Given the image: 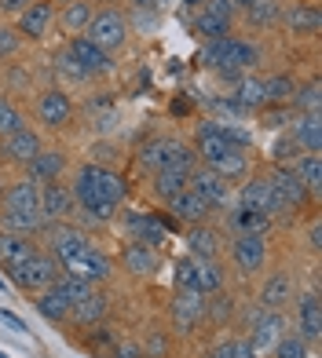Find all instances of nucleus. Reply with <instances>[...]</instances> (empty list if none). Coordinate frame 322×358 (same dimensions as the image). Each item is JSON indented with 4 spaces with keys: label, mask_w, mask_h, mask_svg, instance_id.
Masks as SVG:
<instances>
[{
    "label": "nucleus",
    "mask_w": 322,
    "mask_h": 358,
    "mask_svg": "<svg viewBox=\"0 0 322 358\" xmlns=\"http://www.w3.org/2000/svg\"><path fill=\"white\" fill-rule=\"evenodd\" d=\"M289 136H293L300 154H318L322 150V113H297L293 124H289Z\"/></svg>",
    "instance_id": "nucleus-28"
},
{
    "label": "nucleus",
    "mask_w": 322,
    "mask_h": 358,
    "mask_svg": "<svg viewBox=\"0 0 322 358\" xmlns=\"http://www.w3.org/2000/svg\"><path fill=\"white\" fill-rule=\"evenodd\" d=\"M22 52V37L15 34V26H8V22H0V62H8V59H15Z\"/></svg>",
    "instance_id": "nucleus-47"
},
{
    "label": "nucleus",
    "mask_w": 322,
    "mask_h": 358,
    "mask_svg": "<svg viewBox=\"0 0 322 358\" xmlns=\"http://www.w3.org/2000/svg\"><path fill=\"white\" fill-rule=\"evenodd\" d=\"M34 252H41V245L29 234L0 231V267H4V271H15L19 264H26Z\"/></svg>",
    "instance_id": "nucleus-26"
},
{
    "label": "nucleus",
    "mask_w": 322,
    "mask_h": 358,
    "mask_svg": "<svg viewBox=\"0 0 322 358\" xmlns=\"http://www.w3.org/2000/svg\"><path fill=\"white\" fill-rule=\"evenodd\" d=\"M231 259L241 274H260L267 264V241L264 234H234L231 241Z\"/></svg>",
    "instance_id": "nucleus-17"
},
{
    "label": "nucleus",
    "mask_w": 322,
    "mask_h": 358,
    "mask_svg": "<svg viewBox=\"0 0 322 358\" xmlns=\"http://www.w3.org/2000/svg\"><path fill=\"white\" fill-rule=\"evenodd\" d=\"M66 169H70L66 150H62V146H44V150L26 165V179H34L37 187H44V183L62 179V176H66Z\"/></svg>",
    "instance_id": "nucleus-22"
},
{
    "label": "nucleus",
    "mask_w": 322,
    "mask_h": 358,
    "mask_svg": "<svg viewBox=\"0 0 322 358\" xmlns=\"http://www.w3.org/2000/svg\"><path fill=\"white\" fill-rule=\"evenodd\" d=\"M139 351H143V358H165L169 355V336L161 333V329H150L147 344H143Z\"/></svg>",
    "instance_id": "nucleus-49"
},
{
    "label": "nucleus",
    "mask_w": 322,
    "mask_h": 358,
    "mask_svg": "<svg viewBox=\"0 0 322 358\" xmlns=\"http://www.w3.org/2000/svg\"><path fill=\"white\" fill-rule=\"evenodd\" d=\"M92 15H95L92 0H74V4H62V11L55 15V19H59V26L66 29L70 37H77V34H85V29H88Z\"/></svg>",
    "instance_id": "nucleus-34"
},
{
    "label": "nucleus",
    "mask_w": 322,
    "mask_h": 358,
    "mask_svg": "<svg viewBox=\"0 0 322 358\" xmlns=\"http://www.w3.org/2000/svg\"><path fill=\"white\" fill-rule=\"evenodd\" d=\"M172 113H176V117H187V113H190V103L187 99H172V106H169Z\"/></svg>",
    "instance_id": "nucleus-56"
},
{
    "label": "nucleus",
    "mask_w": 322,
    "mask_h": 358,
    "mask_svg": "<svg viewBox=\"0 0 322 358\" xmlns=\"http://www.w3.org/2000/svg\"><path fill=\"white\" fill-rule=\"evenodd\" d=\"M300 150H297V143H293V136H282L279 143H275V150H271V157H275V165H289V161H293Z\"/></svg>",
    "instance_id": "nucleus-51"
},
{
    "label": "nucleus",
    "mask_w": 322,
    "mask_h": 358,
    "mask_svg": "<svg viewBox=\"0 0 322 358\" xmlns=\"http://www.w3.org/2000/svg\"><path fill=\"white\" fill-rule=\"evenodd\" d=\"M34 117L41 121V128L48 132H62V128H70L77 121V106L70 99L66 88H41L37 99H34Z\"/></svg>",
    "instance_id": "nucleus-7"
},
{
    "label": "nucleus",
    "mask_w": 322,
    "mask_h": 358,
    "mask_svg": "<svg viewBox=\"0 0 322 358\" xmlns=\"http://www.w3.org/2000/svg\"><path fill=\"white\" fill-rule=\"evenodd\" d=\"M55 70H59V73H66L70 80H88L85 73L77 70V62H74V59H70L66 52H59V55H55Z\"/></svg>",
    "instance_id": "nucleus-52"
},
{
    "label": "nucleus",
    "mask_w": 322,
    "mask_h": 358,
    "mask_svg": "<svg viewBox=\"0 0 322 358\" xmlns=\"http://www.w3.org/2000/svg\"><path fill=\"white\" fill-rule=\"evenodd\" d=\"M260 80H264L267 103H289V95H293V88H297V80L286 77V73H271V77H260Z\"/></svg>",
    "instance_id": "nucleus-45"
},
{
    "label": "nucleus",
    "mask_w": 322,
    "mask_h": 358,
    "mask_svg": "<svg viewBox=\"0 0 322 358\" xmlns=\"http://www.w3.org/2000/svg\"><path fill=\"white\" fill-rule=\"evenodd\" d=\"M52 4H74V0H52Z\"/></svg>",
    "instance_id": "nucleus-60"
},
{
    "label": "nucleus",
    "mask_w": 322,
    "mask_h": 358,
    "mask_svg": "<svg viewBox=\"0 0 322 358\" xmlns=\"http://www.w3.org/2000/svg\"><path fill=\"white\" fill-rule=\"evenodd\" d=\"M241 15H246V22L253 29H271V26H279V19H282V4L279 0H260V4L241 8Z\"/></svg>",
    "instance_id": "nucleus-39"
},
{
    "label": "nucleus",
    "mask_w": 322,
    "mask_h": 358,
    "mask_svg": "<svg viewBox=\"0 0 322 358\" xmlns=\"http://www.w3.org/2000/svg\"><path fill=\"white\" fill-rule=\"evenodd\" d=\"M74 213H77V201H74L70 183L55 179V183H44V187H41V216H44V223L70 220Z\"/></svg>",
    "instance_id": "nucleus-20"
},
{
    "label": "nucleus",
    "mask_w": 322,
    "mask_h": 358,
    "mask_svg": "<svg viewBox=\"0 0 322 358\" xmlns=\"http://www.w3.org/2000/svg\"><path fill=\"white\" fill-rule=\"evenodd\" d=\"M41 249L55 259V264L62 267L66 259H74L80 249L88 245V231L80 223H70V220H59V223H44L41 227Z\"/></svg>",
    "instance_id": "nucleus-5"
},
{
    "label": "nucleus",
    "mask_w": 322,
    "mask_h": 358,
    "mask_svg": "<svg viewBox=\"0 0 322 358\" xmlns=\"http://www.w3.org/2000/svg\"><path fill=\"white\" fill-rule=\"evenodd\" d=\"M223 285H227V274H223L220 259H195V289L198 292H220Z\"/></svg>",
    "instance_id": "nucleus-38"
},
{
    "label": "nucleus",
    "mask_w": 322,
    "mask_h": 358,
    "mask_svg": "<svg viewBox=\"0 0 322 358\" xmlns=\"http://www.w3.org/2000/svg\"><path fill=\"white\" fill-rule=\"evenodd\" d=\"M256 62H260V48L249 37H216V41H205V52H202V66L216 70L223 80H241V73L253 70Z\"/></svg>",
    "instance_id": "nucleus-3"
},
{
    "label": "nucleus",
    "mask_w": 322,
    "mask_h": 358,
    "mask_svg": "<svg viewBox=\"0 0 322 358\" xmlns=\"http://www.w3.org/2000/svg\"><path fill=\"white\" fill-rule=\"evenodd\" d=\"M128 34H132V26H128L125 11L121 8H95L92 22L85 29V37L99 48V52H121V48L128 44Z\"/></svg>",
    "instance_id": "nucleus-6"
},
{
    "label": "nucleus",
    "mask_w": 322,
    "mask_h": 358,
    "mask_svg": "<svg viewBox=\"0 0 322 358\" xmlns=\"http://www.w3.org/2000/svg\"><path fill=\"white\" fill-rule=\"evenodd\" d=\"M139 165L147 169L150 176L161 172V169H176V172H195L198 165V157L195 150H190V143L183 139H176V136H154L139 146Z\"/></svg>",
    "instance_id": "nucleus-4"
},
{
    "label": "nucleus",
    "mask_w": 322,
    "mask_h": 358,
    "mask_svg": "<svg viewBox=\"0 0 322 358\" xmlns=\"http://www.w3.org/2000/svg\"><path fill=\"white\" fill-rule=\"evenodd\" d=\"M62 52H66V55L77 62V70L85 73L88 80H92V77H106L110 70H114V62H110V55H106V52H99V48H95V44H92L85 34L70 37Z\"/></svg>",
    "instance_id": "nucleus-14"
},
{
    "label": "nucleus",
    "mask_w": 322,
    "mask_h": 358,
    "mask_svg": "<svg viewBox=\"0 0 322 358\" xmlns=\"http://www.w3.org/2000/svg\"><path fill=\"white\" fill-rule=\"evenodd\" d=\"M205 169H213V172L223 179V183H234V179H249V172H253L249 154H246V150H238V146L223 154V157L216 161V165H205Z\"/></svg>",
    "instance_id": "nucleus-36"
},
{
    "label": "nucleus",
    "mask_w": 322,
    "mask_h": 358,
    "mask_svg": "<svg viewBox=\"0 0 322 358\" xmlns=\"http://www.w3.org/2000/svg\"><path fill=\"white\" fill-rule=\"evenodd\" d=\"M4 187H8V183H4V176H0V194H4Z\"/></svg>",
    "instance_id": "nucleus-61"
},
{
    "label": "nucleus",
    "mask_w": 322,
    "mask_h": 358,
    "mask_svg": "<svg viewBox=\"0 0 322 358\" xmlns=\"http://www.w3.org/2000/svg\"><path fill=\"white\" fill-rule=\"evenodd\" d=\"M187 249H190L195 259H216L220 249H223V234L209 223H195L187 231Z\"/></svg>",
    "instance_id": "nucleus-30"
},
{
    "label": "nucleus",
    "mask_w": 322,
    "mask_h": 358,
    "mask_svg": "<svg viewBox=\"0 0 322 358\" xmlns=\"http://www.w3.org/2000/svg\"><path fill=\"white\" fill-rule=\"evenodd\" d=\"M308 245H312V249H318V245H322V231H318V223H312V231H308Z\"/></svg>",
    "instance_id": "nucleus-57"
},
{
    "label": "nucleus",
    "mask_w": 322,
    "mask_h": 358,
    "mask_svg": "<svg viewBox=\"0 0 322 358\" xmlns=\"http://www.w3.org/2000/svg\"><path fill=\"white\" fill-rule=\"evenodd\" d=\"M234 106H241V110H260V106H267L264 80H260V77H241V80H238V92H234Z\"/></svg>",
    "instance_id": "nucleus-40"
},
{
    "label": "nucleus",
    "mask_w": 322,
    "mask_h": 358,
    "mask_svg": "<svg viewBox=\"0 0 322 358\" xmlns=\"http://www.w3.org/2000/svg\"><path fill=\"white\" fill-rule=\"evenodd\" d=\"M125 223H128V238H132L136 245H150V249H158L161 241L169 238V231H165V223H161L158 213H132Z\"/></svg>",
    "instance_id": "nucleus-25"
},
{
    "label": "nucleus",
    "mask_w": 322,
    "mask_h": 358,
    "mask_svg": "<svg viewBox=\"0 0 322 358\" xmlns=\"http://www.w3.org/2000/svg\"><path fill=\"white\" fill-rule=\"evenodd\" d=\"M238 208L241 213H260V216H271L279 220V201H275V190H271V179L267 176H249L238 190Z\"/></svg>",
    "instance_id": "nucleus-12"
},
{
    "label": "nucleus",
    "mask_w": 322,
    "mask_h": 358,
    "mask_svg": "<svg viewBox=\"0 0 322 358\" xmlns=\"http://www.w3.org/2000/svg\"><path fill=\"white\" fill-rule=\"evenodd\" d=\"M70 190L77 201L74 216H80L88 227H110L118 220V205H125L128 198L125 176L110 165H80Z\"/></svg>",
    "instance_id": "nucleus-1"
},
{
    "label": "nucleus",
    "mask_w": 322,
    "mask_h": 358,
    "mask_svg": "<svg viewBox=\"0 0 322 358\" xmlns=\"http://www.w3.org/2000/svg\"><path fill=\"white\" fill-rule=\"evenodd\" d=\"M172 329L176 333H195L205 322V292L198 289H176L172 296Z\"/></svg>",
    "instance_id": "nucleus-13"
},
{
    "label": "nucleus",
    "mask_w": 322,
    "mask_h": 358,
    "mask_svg": "<svg viewBox=\"0 0 322 358\" xmlns=\"http://www.w3.org/2000/svg\"><path fill=\"white\" fill-rule=\"evenodd\" d=\"M169 205V216L176 220V223H180V227H195V223H209V216H213L216 213V208L213 205H209L205 198H202V194L198 190H180V194H176V198L172 201H165Z\"/></svg>",
    "instance_id": "nucleus-21"
},
{
    "label": "nucleus",
    "mask_w": 322,
    "mask_h": 358,
    "mask_svg": "<svg viewBox=\"0 0 322 358\" xmlns=\"http://www.w3.org/2000/svg\"><path fill=\"white\" fill-rule=\"evenodd\" d=\"M59 271H62V267H59L55 259L41 249V252L29 256L26 264H19L15 271H8V282H11L15 289H19V292H26V300H29V296H37L41 289L52 285V282L59 278Z\"/></svg>",
    "instance_id": "nucleus-8"
},
{
    "label": "nucleus",
    "mask_w": 322,
    "mask_h": 358,
    "mask_svg": "<svg viewBox=\"0 0 322 358\" xmlns=\"http://www.w3.org/2000/svg\"><path fill=\"white\" fill-rule=\"evenodd\" d=\"M114 358H143V351L136 344H118L114 348Z\"/></svg>",
    "instance_id": "nucleus-55"
},
{
    "label": "nucleus",
    "mask_w": 322,
    "mask_h": 358,
    "mask_svg": "<svg viewBox=\"0 0 322 358\" xmlns=\"http://www.w3.org/2000/svg\"><path fill=\"white\" fill-rule=\"evenodd\" d=\"M282 336H286L282 311H260V318L249 325V340H246V344L253 348V355H271Z\"/></svg>",
    "instance_id": "nucleus-18"
},
{
    "label": "nucleus",
    "mask_w": 322,
    "mask_h": 358,
    "mask_svg": "<svg viewBox=\"0 0 322 358\" xmlns=\"http://www.w3.org/2000/svg\"><path fill=\"white\" fill-rule=\"evenodd\" d=\"M172 278H176V289H195V256H183L176 264Z\"/></svg>",
    "instance_id": "nucleus-50"
},
{
    "label": "nucleus",
    "mask_w": 322,
    "mask_h": 358,
    "mask_svg": "<svg viewBox=\"0 0 322 358\" xmlns=\"http://www.w3.org/2000/svg\"><path fill=\"white\" fill-rule=\"evenodd\" d=\"M44 227L41 216V187L34 179H15L0 194V231H15V234H29L34 238Z\"/></svg>",
    "instance_id": "nucleus-2"
},
{
    "label": "nucleus",
    "mask_w": 322,
    "mask_h": 358,
    "mask_svg": "<svg viewBox=\"0 0 322 358\" xmlns=\"http://www.w3.org/2000/svg\"><path fill=\"white\" fill-rule=\"evenodd\" d=\"M271 355H275V358H312V344H304L297 333H286Z\"/></svg>",
    "instance_id": "nucleus-46"
},
{
    "label": "nucleus",
    "mask_w": 322,
    "mask_h": 358,
    "mask_svg": "<svg viewBox=\"0 0 322 358\" xmlns=\"http://www.w3.org/2000/svg\"><path fill=\"white\" fill-rule=\"evenodd\" d=\"M62 274H74V278H85V282H92V285H99V282H106L110 274H114V259L88 241V245L80 249L74 259H66V264H62Z\"/></svg>",
    "instance_id": "nucleus-11"
},
{
    "label": "nucleus",
    "mask_w": 322,
    "mask_h": 358,
    "mask_svg": "<svg viewBox=\"0 0 322 358\" xmlns=\"http://www.w3.org/2000/svg\"><path fill=\"white\" fill-rule=\"evenodd\" d=\"M180 4H187V8H195V11H198V8L205 4V0H180Z\"/></svg>",
    "instance_id": "nucleus-59"
},
{
    "label": "nucleus",
    "mask_w": 322,
    "mask_h": 358,
    "mask_svg": "<svg viewBox=\"0 0 322 358\" xmlns=\"http://www.w3.org/2000/svg\"><path fill=\"white\" fill-rule=\"evenodd\" d=\"M289 110H297V113H322V88H318V80H312V85H304V88H293V95H289Z\"/></svg>",
    "instance_id": "nucleus-42"
},
{
    "label": "nucleus",
    "mask_w": 322,
    "mask_h": 358,
    "mask_svg": "<svg viewBox=\"0 0 322 358\" xmlns=\"http://www.w3.org/2000/svg\"><path fill=\"white\" fill-rule=\"evenodd\" d=\"M231 315H234V300L227 296V292H209L205 296V318L213 325H231Z\"/></svg>",
    "instance_id": "nucleus-44"
},
{
    "label": "nucleus",
    "mask_w": 322,
    "mask_h": 358,
    "mask_svg": "<svg viewBox=\"0 0 322 358\" xmlns=\"http://www.w3.org/2000/svg\"><path fill=\"white\" fill-rule=\"evenodd\" d=\"M234 4V11H241V8H249V4H260V0H231Z\"/></svg>",
    "instance_id": "nucleus-58"
},
{
    "label": "nucleus",
    "mask_w": 322,
    "mask_h": 358,
    "mask_svg": "<svg viewBox=\"0 0 322 358\" xmlns=\"http://www.w3.org/2000/svg\"><path fill=\"white\" fill-rule=\"evenodd\" d=\"M293 296H297L293 278H289L286 271H271L264 278V285L256 289V307H260V311H282Z\"/></svg>",
    "instance_id": "nucleus-23"
},
{
    "label": "nucleus",
    "mask_w": 322,
    "mask_h": 358,
    "mask_svg": "<svg viewBox=\"0 0 322 358\" xmlns=\"http://www.w3.org/2000/svg\"><path fill=\"white\" fill-rule=\"evenodd\" d=\"M19 128H26V113L22 106L11 99V95H0V139L4 136H15Z\"/></svg>",
    "instance_id": "nucleus-43"
},
{
    "label": "nucleus",
    "mask_w": 322,
    "mask_h": 358,
    "mask_svg": "<svg viewBox=\"0 0 322 358\" xmlns=\"http://www.w3.org/2000/svg\"><path fill=\"white\" fill-rule=\"evenodd\" d=\"M209 358H260V355H253V348L246 340H223L220 348H213Z\"/></svg>",
    "instance_id": "nucleus-48"
},
{
    "label": "nucleus",
    "mask_w": 322,
    "mask_h": 358,
    "mask_svg": "<svg viewBox=\"0 0 322 358\" xmlns=\"http://www.w3.org/2000/svg\"><path fill=\"white\" fill-rule=\"evenodd\" d=\"M190 190H198L213 208L227 205V183H223L213 169H205V165H195V172H190Z\"/></svg>",
    "instance_id": "nucleus-31"
},
{
    "label": "nucleus",
    "mask_w": 322,
    "mask_h": 358,
    "mask_svg": "<svg viewBox=\"0 0 322 358\" xmlns=\"http://www.w3.org/2000/svg\"><path fill=\"white\" fill-rule=\"evenodd\" d=\"M267 179H271V190H275V201H279L282 216H300L304 208H308V201H312L308 187H304L286 165H275L267 172Z\"/></svg>",
    "instance_id": "nucleus-9"
},
{
    "label": "nucleus",
    "mask_w": 322,
    "mask_h": 358,
    "mask_svg": "<svg viewBox=\"0 0 322 358\" xmlns=\"http://www.w3.org/2000/svg\"><path fill=\"white\" fill-rule=\"evenodd\" d=\"M195 157H198V165H216V161L234 150V143L227 139V132H223V124H213V121H205L198 124V136H195Z\"/></svg>",
    "instance_id": "nucleus-19"
},
{
    "label": "nucleus",
    "mask_w": 322,
    "mask_h": 358,
    "mask_svg": "<svg viewBox=\"0 0 322 358\" xmlns=\"http://www.w3.org/2000/svg\"><path fill=\"white\" fill-rule=\"evenodd\" d=\"M190 187V172H176V169H161L150 176V190H154V198L161 201H172L180 190Z\"/></svg>",
    "instance_id": "nucleus-37"
},
{
    "label": "nucleus",
    "mask_w": 322,
    "mask_h": 358,
    "mask_svg": "<svg viewBox=\"0 0 322 358\" xmlns=\"http://www.w3.org/2000/svg\"><path fill=\"white\" fill-rule=\"evenodd\" d=\"M286 26V34H293V37H315L318 34V26H322V15L315 4H289L282 8V19Z\"/></svg>",
    "instance_id": "nucleus-27"
},
{
    "label": "nucleus",
    "mask_w": 322,
    "mask_h": 358,
    "mask_svg": "<svg viewBox=\"0 0 322 358\" xmlns=\"http://www.w3.org/2000/svg\"><path fill=\"white\" fill-rule=\"evenodd\" d=\"M227 223L234 227V234H267L271 231V216H260V213H241V208H231Z\"/></svg>",
    "instance_id": "nucleus-41"
},
{
    "label": "nucleus",
    "mask_w": 322,
    "mask_h": 358,
    "mask_svg": "<svg viewBox=\"0 0 322 358\" xmlns=\"http://www.w3.org/2000/svg\"><path fill=\"white\" fill-rule=\"evenodd\" d=\"M106 318V296L99 289H92L85 300H77L74 307H70V318L66 322H74V325H95V322H103Z\"/></svg>",
    "instance_id": "nucleus-35"
},
{
    "label": "nucleus",
    "mask_w": 322,
    "mask_h": 358,
    "mask_svg": "<svg viewBox=\"0 0 322 358\" xmlns=\"http://www.w3.org/2000/svg\"><path fill=\"white\" fill-rule=\"evenodd\" d=\"M29 4H34V0H0V15H19Z\"/></svg>",
    "instance_id": "nucleus-53"
},
{
    "label": "nucleus",
    "mask_w": 322,
    "mask_h": 358,
    "mask_svg": "<svg viewBox=\"0 0 322 358\" xmlns=\"http://www.w3.org/2000/svg\"><path fill=\"white\" fill-rule=\"evenodd\" d=\"M52 22H55V4L52 0H34L26 11L15 15V34L22 41H44Z\"/></svg>",
    "instance_id": "nucleus-15"
},
{
    "label": "nucleus",
    "mask_w": 322,
    "mask_h": 358,
    "mask_svg": "<svg viewBox=\"0 0 322 358\" xmlns=\"http://www.w3.org/2000/svg\"><path fill=\"white\" fill-rule=\"evenodd\" d=\"M41 150H44V139H41V132H34L29 124L19 128L15 136H4V139H0V157H4L8 165H19V169H26Z\"/></svg>",
    "instance_id": "nucleus-16"
},
{
    "label": "nucleus",
    "mask_w": 322,
    "mask_h": 358,
    "mask_svg": "<svg viewBox=\"0 0 322 358\" xmlns=\"http://www.w3.org/2000/svg\"><path fill=\"white\" fill-rule=\"evenodd\" d=\"M121 267L125 274H132V278H154L161 259L150 245H136V241H128V245L121 249Z\"/></svg>",
    "instance_id": "nucleus-29"
},
{
    "label": "nucleus",
    "mask_w": 322,
    "mask_h": 358,
    "mask_svg": "<svg viewBox=\"0 0 322 358\" xmlns=\"http://www.w3.org/2000/svg\"><path fill=\"white\" fill-rule=\"evenodd\" d=\"M0 322H4V325H11L15 333H26V322H22L19 315H11V311H0Z\"/></svg>",
    "instance_id": "nucleus-54"
},
{
    "label": "nucleus",
    "mask_w": 322,
    "mask_h": 358,
    "mask_svg": "<svg viewBox=\"0 0 322 358\" xmlns=\"http://www.w3.org/2000/svg\"><path fill=\"white\" fill-rule=\"evenodd\" d=\"M286 169L293 172L304 187H308L312 198H318V190H322V157L318 154H297Z\"/></svg>",
    "instance_id": "nucleus-33"
},
{
    "label": "nucleus",
    "mask_w": 322,
    "mask_h": 358,
    "mask_svg": "<svg viewBox=\"0 0 322 358\" xmlns=\"http://www.w3.org/2000/svg\"><path fill=\"white\" fill-rule=\"evenodd\" d=\"M231 26H234V4L231 0H205L195 15V22H190V29L205 41L231 37Z\"/></svg>",
    "instance_id": "nucleus-10"
},
{
    "label": "nucleus",
    "mask_w": 322,
    "mask_h": 358,
    "mask_svg": "<svg viewBox=\"0 0 322 358\" xmlns=\"http://www.w3.org/2000/svg\"><path fill=\"white\" fill-rule=\"evenodd\" d=\"M29 300H34V307H37V311H41L48 322H59V325L70 318V307H74V303H70V296L59 289V282H52L48 289H41L37 296H29Z\"/></svg>",
    "instance_id": "nucleus-32"
},
{
    "label": "nucleus",
    "mask_w": 322,
    "mask_h": 358,
    "mask_svg": "<svg viewBox=\"0 0 322 358\" xmlns=\"http://www.w3.org/2000/svg\"><path fill=\"white\" fill-rule=\"evenodd\" d=\"M297 336L304 344H318L322 336V303H318V292H304L297 300Z\"/></svg>",
    "instance_id": "nucleus-24"
},
{
    "label": "nucleus",
    "mask_w": 322,
    "mask_h": 358,
    "mask_svg": "<svg viewBox=\"0 0 322 358\" xmlns=\"http://www.w3.org/2000/svg\"><path fill=\"white\" fill-rule=\"evenodd\" d=\"M0 289H4V278H0Z\"/></svg>",
    "instance_id": "nucleus-62"
}]
</instances>
